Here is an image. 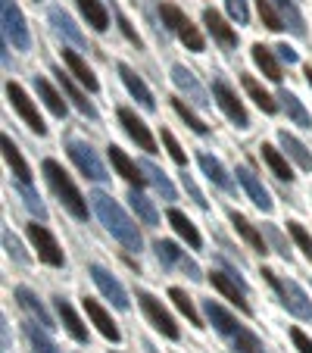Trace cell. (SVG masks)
<instances>
[{
    "mask_svg": "<svg viewBox=\"0 0 312 353\" xmlns=\"http://www.w3.org/2000/svg\"><path fill=\"white\" fill-rule=\"evenodd\" d=\"M91 207H94V213H97V219L107 225V232L113 234V238L119 241L125 250L138 254L141 247H144V241H141V232H138V225L132 222V216H128L107 191H94L91 194Z\"/></svg>",
    "mask_w": 312,
    "mask_h": 353,
    "instance_id": "cell-1",
    "label": "cell"
},
{
    "mask_svg": "<svg viewBox=\"0 0 312 353\" xmlns=\"http://www.w3.org/2000/svg\"><path fill=\"white\" fill-rule=\"evenodd\" d=\"M41 169H44L47 185L54 188V194L63 200V207H66L75 219H87V203H85V197H81L79 188L72 185V179L66 175V169H63L56 160H44Z\"/></svg>",
    "mask_w": 312,
    "mask_h": 353,
    "instance_id": "cell-2",
    "label": "cell"
},
{
    "mask_svg": "<svg viewBox=\"0 0 312 353\" xmlns=\"http://www.w3.org/2000/svg\"><path fill=\"white\" fill-rule=\"evenodd\" d=\"M262 275H266V281L278 291V297H281V303H284L287 310H291L297 319H306L309 322L312 319V300L306 297V291L297 285V281H291V279H281L278 272H272V269H262Z\"/></svg>",
    "mask_w": 312,
    "mask_h": 353,
    "instance_id": "cell-3",
    "label": "cell"
},
{
    "mask_svg": "<svg viewBox=\"0 0 312 353\" xmlns=\"http://www.w3.org/2000/svg\"><path fill=\"white\" fill-rule=\"evenodd\" d=\"M160 13H163V22H166V28L178 34V41H181L185 47H191V50H197V54L206 47V41H203V34H200V28L194 26V22L187 19V16L181 13L178 7H175V3H163Z\"/></svg>",
    "mask_w": 312,
    "mask_h": 353,
    "instance_id": "cell-4",
    "label": "cell"
},
{
    "mask_svg": "<svg viewBox=\"0 0 312 353\" xmlns=\"http://www.w3.org/2000/svg\"><path fill=\"white\" fill-rule=\"evenodd\" d=\"M0 22H3V41L7 44L19 47V50L32 47V34H28L22 10L16 7V0H0Z\"/></svg>",
    "mask_w": 312,
    "mask_h": 353,
    "instance_id": "cell-5",
    "label": "cell"
},
{
    "mask_svg": "<svg viewBox=\"0 0 312 353\" xmlns=\"http://www.w3.org/2000/svg\"><path fill=\"white\" fill-rule=\"evenodd\" d=\"M66 150H69V160L81 169V175H87L91 181H107L110 179L107 169H103V163H100V157L94 154L91 144H85V141H69Z\"/></svg>",
    "mask_w": 312,
    "mask_h": 353,
    "instance_id": "cell-6",
    "label": "cell"
},
{
    "mask_svg": "<svg viewBox=\"0 0 312 353\" xmlns=\"http://www.w3.org/2000/svg\"><path fill=\"white\" fill-rule=\"evenodd\" d=\"M25 232H28V241L34 244V250H38V260H44L47 266H63V263H66V256H63V250H60V244H56V238L47 232L44 225L32 222Z\"/></svg>",
    "mask_w": 312,
    "mask_h": 353,
    "instance_id": "cell-7",
    "label": "cell"
},
{
    "mask_svg": "<svg viewBox=\"0 0 312 353\" xmlns=\"http://www.w3.org/2000/svg\"><path fill=\"white\" fill-rule=\"evenodd\" d=\"M138 303H141V310L147 313V319L153 322V328H160L166 338H172V341H178V325H175V319L169 316V310L163 307L160 300L153 297V294H147V291H138Z\"/></svg>",
    "mask_w": 312,
    "mask_h": 353,
    "instance_id": "cell-8",
    "label": "cell"
},
{
    "mask_svg": "<svg viewBox=\"0 0 312 353\" xmlns=\"http://www.w3.org/2000/svg\"><path fill=\"white\" fill-rule=\"evenodd\" d=\"M7 97L13 100V107H16V113L22 116V119H25V125L32 128L34 134H47V125H44V119H41V113H38V107H34L32 100H28V94L22 91L19 85H16V81H10L7 85Z\"/></svg>",
    "mask_w": 312,
    "mask_h": 353,
    "instance_id": "cell-9",
    "label": "cell"
},
{
    "mask_svg": "<svg viewBox=\"0 0 312 353\" xmlns=\"http://www.w3.org/2000/svg\"><path fill=\"white\" fill-rule=\"evenodd\" d=\"M213 97H216V103H219V107H222V113H225L228 119H231L238 128H247V125H250V119H247V110H244V103H240V100H238V94H234L231 88H228L222 79H216V81H213Z\"/></svg>",
    "mask_w": 312,
    "mask_h": 353,
    "instance_id": "cell-10",
    "label": "cell"
},
{
    "mask_svg": "<svg viewBox=\"0 0 312 353\" xmlns=\"http://www.w3.org/2000/svg\"><path fill=\"white\" fill-rule=\"evenodd\" d=\"M91 279H94V285L100 288V294H103L116 310H128V294L113 272H107L103 266H91Z\"/></svg>",
    "mask_w": 312,
    "mask_h": 353,
    "instance_id": "cell-11",
    "label": "cell"
},
{
    "mask_svg": "<svg viewBox=\"0 0 312 353\" xmlns=\"http://www.w3.org/2000/svg\"><path fill=\"white\" fill-rule=\"evenodd\" d=\"M172 81H175V88H178V91L191 100V103H197V107H209V103H213V100H209V94L203 91V85L197 81V75H194L191 69L172 66Z\"/></svg>",
    "mask_w": 312,
    "mask_h": 353,
    "instance_id": "cell-12",
    "label": "cell"
},
{
    "mask_svg": "<svg viewBox=\"0 0 312 353\" xmlns=\"http://www.w3.org/2000/svg\"><path fill=\"white\" fill-rule=\"evenodd\" d=\"M119 122L125 125V132L132 134V141L141 147V150H147V154H153V150H156V141H153L150 128H147L144 122H141L128 107H122V110H119Z\"/></svg>",
    "mask_w": 312,
    "mask_h": 353,
    "instance_id": "cell-13",
    "label": "cell"
},
{
    "mask_svg": "<svg viewBox=\"0 0 312 353\" xmlns=\"http://www.w3.org/2000/svg\"><path fill=\"white\" fill-rule=\"evenodd\" d=\"M234 175H238V181L244 185V191L250 194L253 203H256V207L262 210V213H269V210H272V197H269V191L262 188V181H259L247 166H238V172H234Z\"/></svg>",
    "mask_w": 312,
    "mask_h": 353,
    "instance_id": "cell-14",
    "label": "cell"
},
{
    "mask_svg": "<svg viewBox=\"0 0 312 353\" xmlns=\"http://www.w3.org/2000/svg\"><path fill=\"white\" fill-rule=\"evenodd\" d=\"M203 313H206V319L213 322L216 332L225 334V338H231V334L240 328V322L234 319V316L228 313V310L222 307V303H216V300H203Z\"/></svg>",
    "mask_w": 312,
    "mask_h": 353,
    "instance_id": "cell-15",
    "label": "cell"
},
{
    "mask_svg": "<svg viewBox=\"0 0 312 353\" xmlns=\"http://www.w3.org/2000/svg\"><path fill=\"white\" fill-rule=\"evenodd\" d=\"M138 166H141V172H144V179L153 185V191L160 194L163 200H175V197H178V191H175V185H172V181H169V175L163 172V169L156 166V163H153V160H141Z\"/></svg>",
    "mask_w": 312,
    "mask_h": 353,
    "instance_id": "cell-16",
    "label": "cell"
},
{
    "mask_svg": "<svg viewBox=\"0 0 312 353\" xmlns=\"http://www.w3.org/2000/svg\"><path fill=\"white\" fill-rule=\"evenodd\" d=\"M107 154H110V160H113L116 172H119L122 179H125L132 188H141V185H144V181H147V179H144V172H141V166H134V163L128 160V157H125V150H122V147L110 144V147H107Z\"/></svg>",
    "mask_w": 312,
    "mask_h": 353,
    "instance_id": "cell-17",
    "label": "cell"
},
{
    "mask_svg": "<svg viewBox=\"0 0 312 353\" xmlns=\"http://www.w3.org/2000/svg\"><path fill=\"white\" fill-rule=\"evenodd\" d=\"M203 26L209 28V34H213V38L219 41L222 47H228V50H231V47L238 44V34H234V28L228 26V22L222 19V13H216L213 7L203 10Z\"/></svg>",
    "mask_w": 312,
    "mask_h": 353,
    "instance_id": "cell-18",
    "label": "cell"
},
{
    "mask_svg": "<svg viewBox=\"0 0 312 353\" xmlns=\"http://www.w3.org/2000/svg\"><path fill=\"white\" fill-rule=\"evenodd\" d=\"M50 26L56 28V34H63V38L69 41V44H75V47H87V41H85V34H81V28L72 22V16L66 13V10H60V7H54L50 10Z\"/></svg>",
    "mask_w": 312,
    "mask_h": 353,
    "instance_id": "cell-19",
    "label": "cell"
},
{
    "mask_svg": "<svg viewBox=\"0 0 312 353\" xmlns=\"http://www.w3.org/2000/svg\"><path fill=\"white\" fill-rule=\"evenodd\" d=\"M119 75H122V81H125V88L132 91V97L138 100V103H141L144 110H150V113H153V110H156V100H153L150 88H147L144 81H141L138 75H134V69H132V66H125V63H119Z\"/></svg>",
    "mask_w": 312,
    "mask_h": 353,
    "instance_id": "cell-20",
    "label": "cell"
},
{
    "mask_svg": "<svg viewBox=\"0 0 312 353\" xmlns=\"http://www.w3.org/2000/svg\"><path fill=\"white\" fill-rule=\"evenodd\" d=\"M16 300H19L22 310H28V313H32V319L41 322L47 332H50V328H56L54 325V316L47 313V307L38 300V294H34V291H28V288H16Z\"/></svg>",
    "mask_w": 312,
    "mask_h": 353,
    "instance_id": "cell-21",
    "label": "cell"
},
{
    "mask_svg": "<svg viewBox=\"0 0 312 353\" xmlns=\"http://www.w3.org/2000/svg\"><path fill=\"white\" fill-rule=\"evenodd\" d=\"M85 310H87V319H91L94 325H97V332L103 334V338H110V341H113V344L122 338V334H119V328H116V322L110 319V313H107V310H103V307H100L97 300L85 297Z\"/></svg>",
    "mask_w": 312,
    "mask_h": 353,
    "instance_id": "cell-22",
    "label": "cell"
},
{
    "mask_svg": "<svg viewBox=\"0 0 312 353\" xmlns=\"http://www.w3.org/2000/svg\"><path fill=\"white\" fill-rule=\"evenodd\" d=\"M209 279H213V288H219V291L225 294V297L231 300V303H238L240 313H250V303L244 300V294H247V291L231 279V275H228V272H213Z\"/></svg>",
    "mask_w": 312,
    "mask_h": 353,
    "instance_id": "cell-23",
    "label": "cell"
},
{
    "mask_svg": "<svg viewBox=\"0 0 312 353\" xmlns=\"http://www.w3.org/2000/svg\"><path fill=\"white\" fill-rule=\"evenodd\" d=\"M197 163H200V169H203V172H206V179L213 181L216 188H222V191H228V194L234 191V181H231V175L225 172V166H222V163L216 160V157H209V154H200V157H197Z\"/></svg>",
    "mask_w": 312,
    "mask_h": 353,
    "instance_id": "cell-24",
    "label": "cell"
},
{
    "mask_svg": "<svg viewBox=\"0 0 312 353\" xmlns=\"http://www.w3.org/2000/svg\"><path fill=\"white\" fill-rule=\"evenodd\" d=\"M56 79H60V85H63V91H66V97L72 100L75 107H79V113L87 116V119H97V110H94V103L87 100V94L81 91V88L75 85L72 79H69V72H56Z\"/></svg>",
    "mask_w": 312,
    "mask_h": 353,
    "instance_id": "cell-25",
    "label": "cell"
},
{
    "mask_svg": "<svg viewBox=\"0 0 312 353\" xmlns=\"http://www.w3.org/2000/svg\"><path fill=\"white\" fill-rule=\"evenodd\" d=\"M253 63L262 69V75H266V79H272V81H281V79H284V75H281V60L275 57L272 47L253 44Z\"/></svg>",
    "mask_w": 312,
    "mask_h": 353,
    "instance_id": "cell-26",
    "label": "cell"
},
{
    "mask_svg": "<svg viewBox=\"0 0 312 353\" xmlns=\"http://www.w3.org/2000/svg\"><path fill=\"white\" fill-rule=\"evenodd\" d=\"M54 300H56V310H60V319H63V325H66V332L72 334L79 344H87V328H85V322L79 319V313L72 310V303L63 297H54Z\"/></svg>",
    "mask_w": 312,
    "mask_h": 353,
    "instance_id": "cell-27",
    "label": "cell"
},
{
    "mask_svg": "<svg viewBox=\"0 0 312 353\" xmlns=\"http://www.w3.org/2000/svg\"><path fill=\"white\" fill-rule=\"evenodd\" d=\"M278 141H281V147L287 150V157H291V160L297 163L303 172H312V154L306 150L303 141H297L291 132H278Z\"/></svg>",
    "mask_w": 312,
    "mask_h": 353,
    "instance_id": "cell-28",
    "label": "cell"
},
{
    "mask_svg": "<svg viewBox=\"0 0 312 353\" xmlns=\"http://www.w3.org/2000/svg\"><path fill=\"white\" fill-rule=\"evenodd\" d=\"M63 63H66V66H69V75H75V79H79L81 85H85L91 94L100 88V85H97V79H94V72H91V69H87V63L81 60V57L75 54V50H63Z\"/></svg>",
    "mask_w": 312,
    "mask_h": 353,
    "instance_id": "cell-29",
    "label": "cell"
},
{
    "mask_svg": "<svg viewBox=\"0 0 312 353\" xmlns=\"http://www.w3.org/2000/svg\"><path fill=\"white\" fill-rule=\"evenodd\" d=\"M25 338H28V344H32V350L34 353H60V347L54 344V338L47 334V328L41 325V322H25Z\"/></svg>",
    "mask_w": 312,
    "mask_h": 353,
    "instance_id": "cell-30",
    "label": "cell"
},
{
    "mask_svg": "<svg viewBox=\"0 0 312 353\" xmlns=\"http://www.w3.org/2000/svg\"><path fill=\"white\" fill-rule=\"evenodd\" d=\"M0 144H3V160H7V166L13 169L16 179H19V181H32V172H28V163L22 160L19 147L13 144V138H10V134H3V138H0Z\"/></svg>",
    "mask_w": 312,
    "mask_h": 353,
    "instance_id": "cell-31",
    "label": "cell"
},
{
    "mask_svg": "<svg viewBox=\"0 0 312 353\" xmlns=\"http://www.w3.org/2000/svg\"><path fill=\"white\" fill-rule=\"evenodd\" d=\"M34 88H38V97L47 103V110H50L56 119H66V100L60 97V91L47 79H34Z\"/></svg>",
    "mask_w": 312,
    "mask_h": 353,
    "instance_id": "cell-32",
    "label": "cell"
},
{
    "mask_svg": "<svg viewBox=\"0 0 312 353\" xmlns=\"http://www.w3.org/2000/svg\"><path fill=\"white\" fill-rule=\"evenodd\" d=\"M228 219H231V225L238 228V234L247 241V244L253 247V250H259V254H266V241H262V232H256V228H253L250 222H247L244 216L238 213V210H228Z\"/></svg>",
    "mask_w": 312,
    "mask_h": 353,
    "instance_id": "cell-33",
    "label": "cell"
},
{
    "mask_svg": "<svg viewBox=\"0 0 312 353\" xmlns=\"http://www.w3.org/2000/svg\"><path fill=\"white\" fill-rule=\"evenodd\" d=\"M272 3L278 7L284 28H291L297 38H303V34H306V22H303V13L297 10V3H293V0H272Z\"/></svg>",
    "mask_w": 312,
    "mask_h": 353,
    "instance_id": "cell-34",
    "label": "cell"
},
{
    "mask_svg": "<svg viewBox=\"0 0 312 353\" xmlns=\"http://www.w3.org/2000/svg\"><path fill=\"white\" fill-rule=\"evenodd\" d=\"M169 222H172V228L181 234V238L187 241V244L194 247V250H200V244H203V238H200V232L194 228V222L187 219L181 210H169Z\"/></svg>",
    "mask_w": 312,
    "mask_h": 353,
    "instance_id": "cell-35",
    "label": "cell"
},
{
    "mask_svg": "<svg viewBox=\"0 0 312 353\" xmlns=\"http://www.w3.org/2000/svg\"><path fill=\"white\" fill-rule=\"evenodd\" d=\"M128 200H132V210L138 213V219L144 222V225H156V222H160V213L153 207V200H147L144 194H141V188H132Z\"/></svg>",
    "mask_w": 312,
    "mask_h": 353,
    "instance_id": "cell-36",
    "label": "cell"
},
{
    "mask_svg": "<svg viewBox=\"0 0 312 353\" xmlns=\"http://www.w3.org/2000/svg\"><path fill=\"white\" fill-rule=\"evenodd\" d=\"M79 7H81V13H85L87 26H94L97 32H107L110 28V16H107V10H103L100 0H79Z\"/></svg>",
    "mask_w": 312,
    "mask_h": 353,
    "instance_id": "cell-37",
    "label": "cell"
},
{
    "mask_svg": "<svg viewBox=\"0 0 312 353\" xmlns=\"http://www.w3.org/2000/svg\"><path fill=\"white\" fill-rule=\"evenodd\" d=\"M278 100H281V107L287 110V116H291V119L297 122V125H303V128H312V116L306 113V107H303V103H300L297 97H293L291 91H281V94H278Z\"/></svg>",
    "mask_w": 312,
    "mask_h": 353,
    "instance_id": "cell-38",
    "label": "cell"
},
{
    "mask_svg": "<svg viewBox=\"0 0 312 353\" xmlns=\"http://www.w3.org/2000/svg\"><path fill=\"white\" fill-rule=\"evenodd\" d=\"M244 88H247V94H250L253 100H256V107L262 110V113H275L278 110V103L272 100V94L266 91V88L259 85L256 79H250V75H244Z\"/></svg>",
    "mask_w": 312,
    "mask_h": 353,
    "instance_id": "cell-39",
    "label": "cell"
},
{
    "mask_svg": "<svg viewBox=\"0 0 312 353\" xmlns=\"http://www.w3.org/2000/svg\"><path fill=\"white\" fill-rule=\"evenodd\" d=\"M259 150H262V160L269 163V169H272V172L278 175L281 181H291V179H293V172H291V166H287V160L278 154V150H275L272 144H262Z\"/></svg>",
    "mask_w": 312,
    "mask_h": 353,
    "instance_id": "cell-40",
    "label": "cell"
},
{
    "mask_svg": "<svg viewBox=\"0 0 312 353\" xmlns=\"http://www.w3.org/2000/svg\"><path fill=\"white\" fill-rule=\"evenodd\" d=\"M228 341L234 344V350H238V353H266V350H262V341H259L256 334H253L250 328H244V325H240Z\"/></svg>",
    "mask_w": 312,
    "mask_h": 353,
    "instance_id": "cell-41",
    "label": "cell"
},
{
    "mask_svg": "<svg viewBox=\"0 0 312 353\" xmlns=\"http://www.w3.org/2000/svg\"><path fill=\"white\" fill-rule=\"evenodd\" d=\"M172 107H175V113H178L181 119L187 122V128H191V132H197V134H209V125H206V122L200 119V116L194 113L191 107H187L185 97H172Z\"/></svg>",
    "mask_w": 312,
    "mask_h": 353,
    "instance_id": "cell-42",
    "label": "cell"
},
{
    "mask_svg": "<svg viewBox=\"0 0 312 353\" xmlns=\"http://www.w3.org/2000/svg\"><path fill=\"white\" fill-rule=\"evenodd\" d=\"M153 250H156L163 266H181L185 263V250H178V244H172V241H156Z\"/></svg>",
    "mask_w": 312,
    "mask_h": 353,
    "instance_id": "cell-43",
    "label": "cell"
},
{
    "mask_svg": "<svg viewBox=\"0 0 312 353\" xmlns=\"http://www.w3.org/2000/svg\"><path fill=\"white\" fill-rule=\"evenodd\" d=\"M16 191H19V197H22V203L28 207V213H34L38 219H47V207L41 203V197H38V191H32V185L28 181H19L16 185Z\"/></svg>",
    "mask_w": 312,
    "mask_h": 353,
    "instance_id": "cell-44",
    "label": "cell"
},
{
    "mask_svg": "<svg viewBox=\"0 0 312 353\" xmlns=\"http://www.w3.org/2000/svg\"><path fill=\"white\" fill-rule=\"evenodd\" d=\"M169 297H172V303H175V307H178L181 313L187 316V322H191L194 328H203V322H200V316H197V310H194L191 297H187V294L181 291V288H172V291H169Z\"/></svg>",
    "mask_w": 312,
    "mask_h": 353,
    "instance_id": "cell-45",
    "label": "cell"
},
{
    "mask_svg": "<svg viewBox=\"0 0 312 353\" xmlns=\"http://www.w3.org/2000/svg\"><path fill=\"white\" fill-rule=\"evenodd\" d=\"M256 10H259V19H262L266 28H272V32H281V28H284L281 13H278V7H275L272 0H256Z\"/></svg>",
    "mask_w": 312,
    "mask_h": 353,
    "instance_id": "cell-46",
    "label": "cell"
},
{
    "mask_svg": "<svg viewBox=\"0 0 312 353\" xmlns=\"http://www.w3.org/2000/svg\"><path fill=\"white\" fill-rule=\"evenodd\" d=\"M3 247H7V254L13 256L16 263H28V254L22 250V244H19V238H16L13 232H10L7 225H3Z\"/></svg>",
    "mask_w": 312,
    "mask_h": 353,
    "instance_id": "cell-47",
    "label": "cell"
},
{
    "mask_svg": "<svg viewBox=\"0 0 312 353\" xmlns=\"http://www.w3.org/2000/svg\"><path fill=\"white\" fill-rule=\"evenodd\" d=\"M262 232H266V238L272 241V247H275V254H281L284 260H291V247H287V241H284V234L278 232V225H262Z\"/></svg>",
    "mask_w": 312,
    "mask_h": 353,
    "instance_id": "cell-48",
    "label": "cell"
},
{
    "mask_svg": "<svg viewBox=\"0 0 312 353\" xmlns=\"http://www.w3.org/2000/svg\"><path fill=\"white\" fill-rule=\"evenodd\" d=\"M287 232L293 234V241L300 244V250H303V254L312 260V238H309V232H306V228L300 225V222H287Z\"/></svg>",
    "mask_w": 312,
    "mask_h": 353,
    "instance_id": "cell-49",
    "label": "cell"
},
{
    "mask_svg": "<svg viewBox=\"0 0 312 353\" xmlns=\"http://www.w3.org/2000/svg\"><path fill=\"white\" fill-rule=\"evenodd\" d=\"M163 144H166L169 157H172V160L178 163V166H185V163H187V154H185V150H181V144H178V141H175V134L169 132V128H163Z\"/></svg>",
    "mask_w": 312,
    "mask_h": 353,
    "instance_id": "cell-50",
    "label": "cell"
},
{
    "mask_svg": "<svg viewBox=\"0 0 312 353\" xmlns=\"http://www.w3.org/2000/svg\"><path fill=\"white\" fill-rule=\"evenodd\" d=\"M228 13H231V19H238V26H247V19H250V10H247V0H225Z\"/></svg>",
    "mask_w": 312,
    "mask_h": 353,
    "instance_id": "cell-51",
    "label": "cell"
},
{
    "mask_svg": "<svg viewBox=\"0 0 312 353\" xmlns=\"http://www.w3.org/2000/svg\"><path fill=\"white\" fill-rule=\"evenodd\" d=\"M113 13H116V22H119L122 34H125V38L132 41V44H134V47H138V50H141V34H138V32H134V28H132V22H128L125 16H122V10H119V7H113Z\"/></svg>",
    "mask_w": 312,
    "mask_h": 353,
    "instance_id": "cell-52",
    "label": "cell"
},
{
    "mask_svg": "<svg viewBox=\"0 0 312 353\" xmlns=\"http://www.w3.org/2000/svg\"><path fill=\"white\" fill-rule=\"evenodd\" d=\"M291 341H293V347H297L300 353H312V341L306 338L300 328H291Z\"/></svg>",
    "mask_w": 312,
    "mask_h": 353,
    "instance_id": "cell-53",
    "label": "cell"
},
{
    "mask_svg": "<svg viewBox=\"0 0 312 353\" xmlns=\"http://www.w3.org/2000/svg\"><path fill=\"white\" fill-rule=\"evenodd\" d=\"M185 188H187V194H191V197H194V203L206 210V197H203V194H200V188L191 181V175H185Z\"/></svg>",
    "mask_w": 312,
    "mask_h": 353,
    "instance_id": "cell-54",
    "label": "cell"
},
{
    "mask_svg": "<svg viewBox=\"0 0 312 353\" xmlns=\"http://www.w3.org/2000/svg\"><path fill=\"white\" fill-rule=\"evenodd\" d=\"M275 50H278V60H281V63H297V50H293V47L278 44Z\"/></svg>",
    "mask_w": 312,
    "mask_h": 353,
    "instance_id": "cell-55",
    "label": "cell"
},
{
    "mask_svg": "<svg viewBox=\"0 0 312 353\" xmlns=\"http://www.w3.org/2000/svg\"><path fill=\"white\" fill-rule=\"evenodd\" d=\"M306 81H309V85H312V66L306 69Z\"/></svg>",
    "mask_w": 312,
    "mask_h": 353,
    "instance_id": "cell-56",
    "label": "cell"
}]
</instances>
